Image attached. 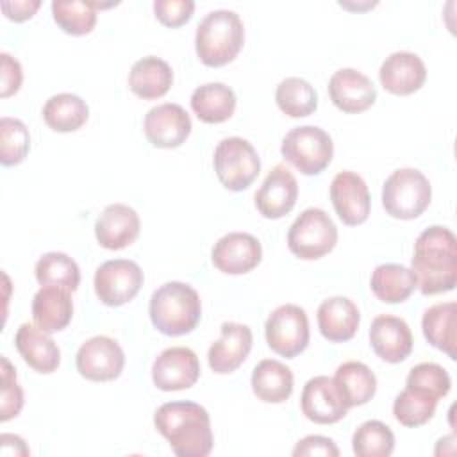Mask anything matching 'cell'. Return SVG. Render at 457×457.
<instances>
[{"instance_id":"cell-30","label":"cell","mask_w":457,"mask_h":457,"mask_svg":"<svg viewBox=\"0 0 457 457\" xmlns=\"http://www.w3.org/2000/svg\"><path fill=\"white\" fill-rule=\"evenodd\" d=\"M370 287L373 295L386 303H402L405 302L414 289L418 287L416 275L411 268L386 262L378 264L370 278Z\"/></svg>"},{"instance_id":"cell-34","label":"cell","mask_w":457,"mask_h":457,"mask_svg":"<svg viewBox=\"0 0 457 457\" xmlns=\"http://www.w3.org/2000/svg\"><path fill=\"white\" fill-rule=\"evenodd\" d=\"M275 102L289 118H305L316 111L318 93L305 79L287 77L278 82Z\"/></svg>"},{"instance_id":"cell-18","label":"cell","mask_w":457,"mask_h":457,"mask_svg":"<svg viewBox=\"0 0 457 457\" xmlns=\"http://www.w3.org/2000/svg\"><path fill=\"white\" fill-rule=\"evenodd\" d=\"M298 198V184L295 175L284 164L270 170L264 182L255 193V207L268 220H278L291 212Z\"/></svg>"},{"instance_id":"cell-6","label":"cell","mask_w":457,"mask_h":457,"mask_svg":"<svg viewBox=\"0 0 457 457\" xmlns=\"http://www.w3.org/2000/svg\"><path fill=\"white\" fill-rule=\"evenodd\" d=\"M282 157L303 175L321 173L332 161L334 143L328 132L316 125L291 129L280 145Z\"/></svg>"},{"instance_id":"cell-29","label":"cell","mask_w":457,"mask_h":457,"mask_svg":"<svg viewBox=\"0 0 457 457\" xmlns=\"http://www.w3.org/2000/svg\"><path fill=\"white\" fill-rule=\"evenodd\" d=\"M191 109L204 123H223L236 111V95L223 82H207L193 91Z\"/></svg>"},{"instance_id":"cell-21","label":"cell","mask_w":457,"mask_h":457,"mask_svg":"<svg viewBox=\"0 0 457 457\" xmlns=\"http://www.w3.org/2000/svg\"><path fill=\"white\" fill-rule=\"evenodd\" d=\"M378 79L386 91L405 96L421 89L427 80V68L420 55L400 50L386 57L378 70Z\"/></svg>"},{"instance_id":"cell-40","label":"cell","mask_w":457,"mask_h":457,"mask_svg":"<svg viewBox=\"0 0 457 457\" xmlns=\"http://www.w3.org/2000/svg\"><path fill=\"white\" fill-rule=\"evenodd\" d=\"M23 407V391L16 382V370L7 357H2V395H0V421L16 418Z\"/></svg>"},{"instance_id":"cell-23","label":"cell","mask_w":457,"mask_h":457,"mask_svg":"<svg viewBox=\"0 0 457 457\" xmlns=\"http://www.w3.org/2000/svg\"><path fill=\"white\" fill-rule=\"evenodd\" d=\"M318 327L325 339L345 343L352 339L361 323L357 305L346 296H330L318 307Z\"/></svg>"},{"instance_id":"cell-44","label":"cell","mask_w":457,"mask_h":457,"mask_svg":"<svg viewBox=\"0 0 457 457\" xmlns=\"http://www.w3.org/2000/svg\"><path fill=\"white\" fill-rule=\"evenodd\" d=\"M39 0H14V2H2L0 7L4 14L12 21H25L34 16V12L39 9Z\"/></svg>"},{"instance_id":"cell-16","label":"cell","mask_w":457,"mask_h":457,"mask_svg":"<svg viewBox=\"0 0 457 457\" xmlns=\"http://www.w3.org/2000/svg\"><path fill=\"white\" fill-rule=\"evenodd\" d=\"M300 407L303 416L318 425L336 423L343 420L348 411L334 378L327 375H318L305 382L300 396Z\"/></svg>"},{"instance_id":"cell-8","label":"cell","mask_w":457,"mask_h":457,"mask_svg":"<svg viewBox=\"0 0 457 457\" xmlns=\"http://www.w3.org/2000/svg\"><path fill=\"white\" fill-rule=\"evenodd\" d=\"M212 162L218 180L228 191L246 189L261 171V161L255 148L237 136L225 137L218 143Z\"/></svg>"},{"instance_id":"cell-37","label":"cell","mask_w":457,"mask_h":457,"mask_svg":"<svg viewBox=\"0 0 457 457\" xmlns=\"http://www.w3.org/2000/svg\"><path fill=\"white\" fill-rule=\"evenodd\" d=\"M352 450L357 457H387L395 450V434L378 420L364 421L353 432Z\"/></svg>"},{"instance_id":"cell-17","label":"cell","mask_w":457,"mask_h":457,"mask_svg":"<svg viewBox=\"0 0 457 457\" xmlns=\"http://www.w3.org/2000/svg\"><path fill=\"white\" fill-rule=\"evenodd\" d=\"M221 336L214 341L207 352L209 366L218 375H227L236 371L248 357L252 350V330L248 325L225 321L220 327Z\"/></svg>"},{"instance_id":"cell-35","label":"cell","mask_w":457,"mask_h":457,"mask_svg":"<svg viewBox=\"0 0 457 457\" xmlns=\"http://www.w3.org/2000/svg\"><path fill=\"white\" fill-rule=\"evenodd\" d=\"M52 16L59 29L70 36H86L96 23V4L82 0H54Z\"/></svg>"},{"instance_id":"cell-33","label":"cell","mask_w":457,"mask_h":457,"mask_svg":"<svg viewBox=\"0 0 457 457\" xmlns=\"http://www.w3.org/2000/svg\"><path fill=\"white\" fill-rule=\"evenodd\" d=\"M36 280L39 286H54L73 293L80 284L79 264L62 252H48L36 262Z\"/></svg>"},{"instance_id":"cell-7","label":"cell","mask_w":457,"mask_h":457,"mask_svg":"<svg viewBox=\"0 0 457 457\" xmlns=\"http://www.w3.org/2000/svg\"><path fill=\"white\" fill-rule=\"evenodd\" d=\"M337 243V228L332 218L318 207H309L291 223L287 230V248L303 261H316Z\"/></svg>"},{"instance_id":"cell-24","label":"cell","mask_w":457,"mask_h":457,"mask_svg":"<svg viewBox=\"0 0 457 457\" xmlns=\"http://www.w3.org/2000/svg\"><path fill=\"white\" fill-rule=\"evenodd\" d=\"M14 345L23 361L39 373H52L61 364V350L57 343L36 325H20L14 336Z\"/></svg>"},{"instance_id":"cell-38","label":"cell","mask_w":457,"mask_h":457,"mask_svg":"<svg viewBox=\"0 0 457 457\" xmlns=\"http://www.w3.org/2000/svg\"><path fill=\"white\" fill-rule=\"evenodd\" d=\"M30 150V134L18 118L4 116L0 120V162L4 166L20 164Z\"/></svg>"},{"instance_id":"cell-5","label":"cell","mask_w":457,"mask_h":457,"mask_svg":"<svg viewBox=\"0 0 457 457\" xmlns=\"http://www.w3.org/2000/svg\"><path fill=\"white\" fill-rule=\"evenodd\" d=\"M432 200L428 179L414 168L395 170L382 186V205L391 218L414 220Z\"/></svg>"},{"instance_id":"cell-26","label":"cell","mask_w":457,"mask_h":457,"mask_svg":"<svg viewBox=\"0 0 457 457\" xmlns=\"http://www.w3.org/2000/svg\"><path fill=\"white\" fill-rule=\"evenodd\" d=\"M173 84L171 66L155 55H146L136 61L129 71L130 91L143 98L154 100L164 96Z\"/></svg>"},{"instance_id":"cell-39","label":"cell","mask_w":457,"mask_h":457,"mask_svg":"<svg viewBox=\"0 0 457 457\" xmlns=\"http://www.w3.org/2000/svg\"><path fill=\"white\" fill-rule=\"evenodd\" d=\"M405 384H407L405 387L418 389V391L427 393V395H430L437 400L446 396L450 387H452V380H450L448 371L443 366L436 364V362L416 364L409 371Z\"/></svg>"},{"instance_id":"cell-20","label":"cell","mask_w":457,"mask_h":457,"mask_svg":"<svg viewBox=\"0 0 457 457\" xmlns=\"http://www.w3.org/2000/svg\"><path fill=\"white\" fill-rule=\"evenodd\" d=\"M370 345L377 357L396 364L409 357L414 341L405 320L391 314H380L371 321Z\"/></svg>"},{"instance_id":"cell-15","label":"cell","mask_w":457,"mask_h":457,"mask_svg":"<svg viewBox=\"0 0 457 457\" xmlns=\"http://www.w3.org/2000/svg\"><path fill=\"white\" fill-rule=\"evenodd\" d=\"M211 259L221 273L243 275L261 262L262 246L248 232H228L214 243Z\"/></svg>"},{"instance_id":"cell-1","label":"cell","mask_w":457,"mask_h":457,"mask_svg":"<svg viewBox=\"0 0 457 457\" xmlns=\"http://www.w3.org/2000/svg\"><path fill=\"white\" fill-rule=\"evenodd\" d=\"M411 270L423 295L452 291L457 284V239L441 225L425 228L414 241Z\"/></svg>"},{"instance_id":"cell-12","label":"cell","mask_w":457,"mask_h":457,"mask_svg":"<svg viewBox=\"0 0 457 457\" xmlns=\"http://www.w3.org/2000/svg\"><path fill=\"white\" fill-rule=\"evenodd\" d=\"M200 378V362L187 346L162 350L152 364V380L161 391H182Z\"/></svg>"},{"instance_id":"cell-2","label":"cell","mask_w":457,"mask_h":457,"mask_svg":"<svg viewBox=\"0 0 457 457\" xmlns=\"http://www.w3.org/2000/svg\"><path fill=\"white\" fill-rule=\"evenodd\" d=\"M154 425L179 457H207L214 437L209 412L195 402H168L154 414Z\"/></svg>"},{"instance_id":"cell-3","label":"cell","mask_w":457,"mask_h":457,"mask_svg":"<svg viewBox=\"0 0 457 457\" xmlns=\"http://www.w3.org/2000/svg\"><path fill=\"white\" fill-rule=\"evenodd\" d=\"M245 45V27L237 12L216 9L196 27L195 48L198 59L211 68L232 62Z\"/></svg>"},{"instance_id":"cell-14","label":"cell","mask_w":457,"mask_h":457,"mask_svg":"<svg viewBox=\"0 0 457 457\" xmlns=\"http://www.w3.org/2000/svg\"><path fill=\"white\" fill-rule=\"evenodd\" d=\"M146 139L157 148H177L191 134V118L179 104L152 107L143 121Z\"/></svg>"},{"instance_id":"cell-28","label":"cell","mask_w":457,"mask_h":457,"mask_svg":"<svg viewBox=\"0 0 457 457\" xmlns=\"http://www.w3.org/2000/svg\"><path fill=\"white\" fill-rule=\"evenodd\" d=\"M252 391L266 403H282L293 393V371L277 359H262L252 371Z\"/></svg>"},{"instance_id":"cell-36","label":"cell","mask_w":457,"mask_h":457,"mask_svg":"<svg viewBox=\"0 0 457 457\" xmlns=\"http://www.w3.org/2000/svg\"><path fill=\"white\" fill-rule=\"evenodd\" d=\"M437 402H439L437 398L427 393L405 387L395 398L393 414L396 421L403 427H411V428L421 427L432 420Z\"/></svg>"},{"instance_id":"cell-27","label":"cell","mask_w":457,"mask_h":457,"mask_svg":"<svg viewBox=\"0 0 457 457\" xmlns=\"http://www.w3.org/2000/svg\"><path fill=\"white\" fill-rule=\"evenodd\" d=\"M421 328L425 339L450 359L457 357V303H434L423 312Z\"/></svg>"},{"instance_id":"cell-10","label":"cell","mask_w":457,"mask_h":457,"mask_svg":"<svg viewBox=\"0 0 457 457\" xmlns=\"http://www.w3.org/2000/svg\"><path fill=\"white\" fill-rule=\"evenodd\" d=\"M143 280L145 275L137 262L129 259H112L98 266L93 286L102 303L120 307L139 293Z\"/></svg>"},{"instance_id":"cell-11","label":"cell","mask_w":457,"mask_h":457,"mask_svg":"<svg viewBox=\"0 0 457 457\" xmlns=\"http://www.w3.org/2000/svg\"><path fill=\"white\" fill-rule=\"evenodd\" d=\"M75 366L80 377L91 382H109L121 375L125 353L112 337L95 336L80 345Z\"/></svg>"},{"instance_id":"cell-13","label":"cell","mask_w":457,"mask_h":457,"mask_svg":"<svg viewBox=\"0 0 457 457\" xmlns=\"http://www.w3.org/2000/svg\"><path fill=\"white\" fill-rule=\"evenodd\" d=\"M330 200L336 214L345 225L355 227L368 220L371 200L366 182L350 170L339 171L330 182Z\"/></svg>"},{"instance_id":"cell-4","label":"cell","mask_w":457,"mask_h":457,"mask_svg":"<svg viewBox=\"0 0 457 457\" xmlns=\"http://www.w3.org/2000/svg\"><path fill=\"white\" fill-rule=\"evenodd\" d=\"M152 325L166 336H184L196 328L202 318L198 293L184 282H166L159 286L148 305Z\"/></svg>"},{"instance_id":"cell-31","label":"cell","mask_w":457,"mask_h":457,"mask_svg":"<svg viewBox=\"0 0 457 457\" xmlns=\"http://www.w3.org/2000/svg\"><path fill=\"white\" fill-rule=\"evenodd\" d=\"M334 384L348 409L368 403L377 391L375 373L359 361H348L337 366Z\"/></svg>"},{"instance_id":"cell-32","label":"cell","mask_w":457,"mask_h":457,"mask_svg":"<svg viewBox=\"0 0 457 457\" xmlns=\"http://www.w3.org/2000/svg\"><path fill=\"white\" fill-rule=\"evenodd\" d=\"M89 118L87 104L73 93H59L43 105V120L55 132H75Z\"/></svg>"},{"instance_id":"cell-25","label":"cell","mask_w":457,"mask_h":457,"mask_svg":"<svg viewBox=\"0 0 457 457\" xmlns=\"http://www.w3.org/2000/svg\"><path fill=\"white\" fill-rule=\"evenodd\" d=\"M73 316V302L70 291L41 286V289L32 298V318L34 325L46 334L61 332L68 327Z\"/></svg>"},{"instance_id":"cell-42","label":"cell","mask_w":457,"mask_h":457,"mask_svg":"<svg viewBox=\"0 0 457 457\" xmlns=\"http://www.w3.org/2000/svg\"><path fill=\"white\" fill-rule=\"evenodd\" d=\"M23 80L21 64L7 52L0 54V96L7 98L18 93Z\"/></svg>"},{"instance_id":"cell-9","label":"cell","mask_w":457,"mask_h":457,"mask_svg":"<svg viewBox=\"0 0 457 457\" xmlns=\"http://www.w3.org/2000/svg\"><path fill=\"white\" fill-rule=\"evenodd\" d=\"M264 336L275 353L286 359L296 357L309 345V320L305 311L295 303L277 307L264 323Z\"/></svg>"},{"instance_id":"cell-43","label":"cell","mask_w":457,"mask_h":457,"mask_svg":"<svg viewBox=\"0 0 457 457\" xmlns=\"http://www.w3.org/2000/svg\"><path fill=\"white\" fill-rule=\"evenodd\" d=\"M293 455L295 457H302V455H323V457H337L339 455V448L336 446V443L330 437L325 436H305L303 439H300L296 443V446L293 448Z\"/></svg>"},{"instance_id":"cell-41","label":"cell","mask_w":457,"mask_h":457,"mask_svg":"<svg viewBox=\"0 0 457 457\" xmlns=\"http://www.w3.org/2000/svg\"><path fill=\"white\" fill-rule=\"evenodd\" d=\"M195 2L191 0H155L154 12L155 18L166 27H180L187 23L193 16Z\"/></svg>"},{"instance_id":"cell-19","label":"cell","mask_w":457,"mask_h":457,"mask_svg":"<svg viewBox=\"0 0 457 457\" xmlns=\"http://www.w3.org/2000/svg\"><path fill=\"white\" fill-rule=\"evenodd\" d=\"M328 96L339 111L357 114L375 104L377 89L364 73L353 68H341L328 80Z\"/></svg>"},{"instance_id":"cell-22","label":"cell","mask_w":457,"mask_h":457,"mask_svg":"<svg viewBox=\"0 0 457 457\" xmlns=\"http://www.w3.org/2000/svg\"><path fill=\"white\" fill-rule=\"evenodd\" d=\"M141 221L137 212L125 204H111L95 221V236L100 246L121 250L136 241Z\"/></svg>"}]
</instances>
